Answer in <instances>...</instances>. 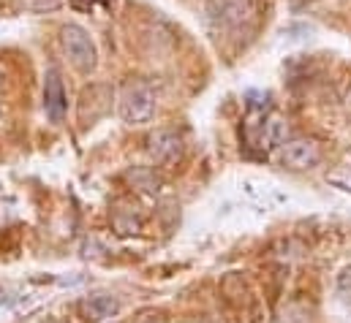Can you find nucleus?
<instances>
[{"instance_id":"nucleus-1","label":"nucleus","mask_w":351,"mask_h":323,"mask_svg":"<svg viewBox=\"0 0 351 323\" xmlns=\"http://www.w3.org/2000/svg\"><path fill=\"white\" fill-rule=\"evenodd\" d=\"M60 38H63V49H66L71 66L80 74H93L95 66H98V49H95L88 30L80 27V25H66Z\"/></svg>"},{"instance_id":"nucleus-2","label":"nucleus","mask_w":351,"mask_h":323,"mask_svg":"<svg viewBox=\"0 0 351 323\" xmlns=\"http://www.w3.org/2000/svg\"><path fill=\"white\" fill-rule=\"evenodd\" d=\"M156 114V95L147 84H131L120 98V117L128 125H145Z\"/></svg>"},{"instance_id":"nucleus-3","label":"nucleus","mask_w":351,"mask_h":323,"mask_svg":"<svg viewBox=\"0 0 351 323\" xmlns=\"http://www.w3.org/2000/svg\"><path fill=\"white\" fill-rule=\"evenodd\" d=\"M280 161H283V166H289L294 171H305V168H313V166L322 163V147L313 139L297 136V139H289L283 144Z\"/></svg>"},{"instance_id":"nucleus-4","label":"nucleus","mask_w":351,"mask_h":323,"mask_svg":"<svg viewBox=\"0 0 351 323\" xmlns=\"http://www.w3.org/2000/svg\"><path fill=\"white\" fill-rule=\"evenodd\" d=\"M207 14L213 22L223 27H237L245 19H251L254 3L251 0H207Z\"/></svg>"},{"instance_id":"nucleus-5","label":"nucleus","mask_w":351,"mask_h":323,"mask_svg":"<svg viewBox=\"0 0 351 323\" xmlns=\"http://www.w3.org/2000/svg\"><path fill=\"white\" fill-rule=\"evenodd\" d=\"M44 109H47V117L49 122H63L66 117V109H69V101H66V87H63V79L55 68L47 71L44 77Z\"/></svg>"},{"instance_id":"nucleus-6","label":"nucleus","mask_w":351,"mask_h":323,"mask_svg":"<svg viewBox=\"0 0 351 323\" xmlns=\"http://www.w3.org/2000/svg\"><path fill=\"white\" fill-rule=\"evenodd\" d=\"M150 155L158 166H175L182 158V139L169 128L156 131L150 136Z\"/></svg>"},{"instance_id":"nucleus-7","label":"nucleus","mask_w":351,"mask_h":323,"mask_svg":"<svg viewBox=\"0 0 351 323\" xmlns=\"http://www.w3.org/2000/svg\"><path fill=\"white\" fill-rule=\"evenodd\" d=\"M112 101V87L106 84H93L82 92V101H80V117L90 109V114L85 117V125H93L95 120H101L106 112H109V103Z\"/></svg>"},{"instance_id":"nucleus-8","label":"nucleus","mask_w":351,"mask_h":323,"mask_svg":"<svg viewBox=\"0 0 351 323\" xmlns=\"http://www.w3.org/2000/svg\"><path fill=\"white\" fill-rule=\"evenodd\" d=\"M117 310H120V302H117L114 296H109V294H95V296H88V299L80 302V313H82V318H85V321H93V323L112 318Z\"/></svg>"},{"instance_id":"nucleus-9","label":"nucleus","mask_w":351,"mask_h":323,"mask_svg":"<svg viewBox=\"0 0 351 323\" xmlns=\"http://www.w3.org/2000/svg\"><path fill=\"white\" fill-rule=\"evenodd\" d=\"M286 136H289V125L283 117L278 114H269L262 122V131H259V144L262 150H272V147H283L286 144Z\"/></svg>"},{"instance_id":"nucleus-10","label":"nucleus","mask_w":351,"mask_h":323,"mask_svg":"<svg viewBox=\"0 0 351 323\" xmlns=\"http://www.w3.org/2000/svg\"><path fill=\"white\" fill-rule=\"evenodd\" d=\"M330 179H332L338 188H343V190H351V177H349V174H346V177H343V174H332Z\"/></svg>"},{"instance_id":"nucleus-11","label":"nucleus","mask_w":351,"mask_h":323,"mask_svg":"<svg viewBox=\"0 0 351 323\" xmlns=\"http://www.w3.org/2000/svg\"><path fill=\"white\" fill-rule=\"evenodd\" d=\"M188 323H215L213 318H193V321H188Z\"/></svg>"},{"instance_id":"nucleus-12","label":"nucleus","mask_w":351,"mask_h":323,"mask_svg":"<svg viewBox=\"0 0 351 323\" xmlns=\"http://www.w3.org/2000/svg\"><path fill=\"white\" fill-rule=\"evenodd\" d=\"M145 323H167V321H161V318H150V321H145Z\"/></svg>"},{"instance_id":"nucleus-13","label":"nucleus","mask_w":351,"mask_h":323,"mask_svg":"<svg viewBox=\"0 0 351 323\" xmlns=\"http://www.w3.org/2000/svg\"><path fill=\"white\" fill-rule=\"evenodd\" d=\"M44 323H66V321H60V318H52V321H44Z\"/></svg>"}]
</instances>
